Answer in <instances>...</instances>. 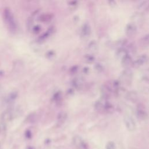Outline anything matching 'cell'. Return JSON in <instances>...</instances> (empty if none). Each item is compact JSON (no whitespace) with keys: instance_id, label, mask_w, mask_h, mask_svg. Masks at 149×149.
<instances>
[{"instance_id":"33","label":"cell","mask_w":149,"mask_h":149,"mask_svg":"<svg viewBox=\"0 0 149 149\" xmlns=\"http://www.w3.org/2000/svg\"><path fill=\"white\" fill-rule=\"evenodd\" d=\"M79 70V67L77 66H73L70 69V73L72 74H76Z\"/></svg>"},{"instance_id":"39","label":"cell","mask_w":149,"mask_h":149,"mask_svg":"<svg viewBox=\"0 0 149 149\" xmlns=\"http://www.w3.org/2000/svg\"><path fill=\"white\" fill-rule=\"evenodd\" d=\"M27 149H34V148L33 147H31V146H29V147H28L27 148Z\"/></svg>"},{"instance_id":"31","label":"cell","mask_w":149,"mask_h":149,"mask_svg":"<svg viewBox=\"0 0 149 149\" xmlns=\"http://www.w3.org/2000/svg\"><path fill=\"white\" fill-rule=\"evenodd\" d=\"M69 6L70 8L72 9H74L78 6V2L76 0H72L69 3Z\"/></svg>"},{"instance_id":"29","label":"cell","mask_w":149,"mask_h":149,"mask_svg":"<svg viewBox=\"0 0 149 149\" xmlns=\"http://www.w3.org/2000/svg\"><path fill=\"white\" fill-rule=\"evenodd\" d=\"M94 69L97 72L101 73L104 70V66L101 63H97L94 65Z\"/></svg>"},{"instance_id":"34","label":"cell","mask_w":149,"mask_h":149,"mask_svg":"<svg viewBox=\"0 0 149 149\" xmlns=\"http://www.w3.org/2000/svg\"><path fill=\"white\" fill-rule=\"evenodd\" d=\"M29 119H27L29 120V122H33L35 120H36V115L31 113V115H30L29 116Z\"/></svg>"},{"instance_id":"23","label":"cell","mask_w":149,"mask_h":149,"mask_svg":"<svg viewBox=\"0 0 149 149\" xmlns=\"http://www.w3.org/2000/svg\"><path fill=\"white\" fill-rule=\"evenodd\" d=\"M34 20L33 19V18L30 16L29 17L27 20V22H26V27L27 28V29L30 31L31 29H32V27H33V26L34 25Z\"/></svg>"},{"instance_id":"5","label":"cell","mask_w":149,"mask_h":149,"mask_svg":"<svg viewBox=\"0 0 149 149\" xmlns=\"http://www.w3.org/2000/svg\"><path fill=\"white\" fill-rule=\"evenodd\" d=\"M136 115L138 119L141 120H145L147 119L148 114L146 109L144 108V106L143 104H138L137 107Z\"/></svg>"},{"instance_id":"8","label":"cell","mask_w":149,"mask_h":149,"mask_svg":"<svg viewBox=\"0 0 149 149\" xmlns=\"http://www.w3.org/2000/svg\"><path fill=\"white\" fill-rule=\"evenodd\" d=\"M54 29L53 27H49L47 30V31H46L43 34H42L41 36H40L38 37V38L37 40V42L38 44H41V43L43 42L44 41H45L52 34V33L54 32Z\"/></svg>"},{"instance_id":"13","label":"cell","mask_w":149,"mask_h":149,"mask_svg":"<svg viewBox=\"0 0 149 149\" xmlns=\"http://www.w3.org/2000/svg\"><path fill=\"white\" fill-rule=\"evenodd\" d=\"M68 114L65 111H61L58 113L56 118L57 123L59 125H62L67 119Z\"/></svg>"},{"instance_id":"24","label":"cell","mask_w":149,"mask_h":149,"mask_svg":"<svg viewBox=\"0 0 149 149\" xmlns=\"http://www.w3.org/2000/svg\"><path fill=\"white\" fill-rule=\"evenodd\" d=\"M52 100L54 102L58 103L61 101V100H62V94L61 91H58L56 93H55L53 95L52 97Z\"/></svg>"},{"instance_id":"28","label":"cell","mask_w":149,"mask_h":149,"mask_svg":"<svg viewBox=\"0 0 149 149\" xmlns=\"http://www.w3.org/2000/svg\"><path fill=\"white\" fill-rule=\"evenodd\" d=\"M148 8V2L147 1H145L142 2L140 4H139L138 8L139 9L141 10H145L147 9Z\"/></svg>"},{"instance_id":"25","label":"cell","mask_w":149,"mask_h":149,"mask_svg":"<svg viewBox=\"0 0 149 149\" xmlns=\"http://www.w3.org/2000/svg\"><path fill=\"white\" fill-rule=\"evenodd\" d=\"M41 27L40 26V25L36 24L33 26L30 31H31L34 34H37L41 31Z\"/></svg>"},{"instance_id":"2","label":"cell","mask_w":149,"mask_h":149,"mask_svg":"<svg viewBox=\"0 0 149 149\" xmlns=\"http://www.w3.org/2000/svg\"><path fill=\"white\" fill-rule=\"evenodd\" d=\"M133 76V73L132 70L127 68L122 72L120 76V81L126 85H130L132 81Z\"/></svg>"},{"instance_id":"1","label":"cell","mask_w":149,"mask_h":149,"mask_svg":"<svg viewBox=\"0 0 149 149\" xmlns=\"http://www.w3.org/2000/svg\"><path fill=\"white\" fill-rule=\"evenodd\" d=\"M3 20L6 27L11 33H15L17 30V23L14 15L10 9L5 8L2 13Z\"/></svg>"},{"instance_id":"27","label":"cell","mask_w":149,"mask_h":149,"mask_svg":"<svg viewBox=\"0 0 149 149\" xmlns=\"http://www.w3.org/2000/svg\"><path fill=\"white\" fill-rule=\"evenodd\" d=\"M6 129V122L2 120L0 121V134H3Z\"/></svg>"},{"instance_id":"19","label":"cell","mask_w":149,"mask_h":149,"mask_svg":"<svg viewBox=\"0 0 149 149\" xmlns=\"http://www.w3.org/2000/svg\"><path fill=\"white\" fill-rule=\"evenodd\" d=\"M143 19V17L142 15L140 13H138V12H136V13H134L131 17V19L132 20V21L133 22V23H134V24L136 22H141Z\"/></svg>"},{"instance_id":"10","label":"cell","mask_w":149,"mask_h":149,"mask_svg":"<svg viewBox=\"0 0 149 149\" xmlns=\"http://www.w3.org/2000/svg\"><path fill=\"white\" fill-rule=\"evenodd\" d=\"M81 37L84 38H88L91 34V27L88 23H84L81 27Z\"/></svg>"},{"instance_id":"37","label":"cell","mask_w":149,"mask_h":149,"mask_svg":"<svg viewBox=\"0 0 149 149\" xmlns=\"http://www.w3.org/2000/svg\"><path fill=\"white\" fill-rule=\"evenodd\" d=\"M83 73H84L87 74V73L89 72V68H88V67H85V68H83Z\"/></svg>"},{"instance_id":"38","label":"cell","mask_w":149,"mask_h":149,"mask_svg":"<svg viewBox=\"0 0 149 149\" xmlns=\"http://www.w3.org/2000/svg\"><path fill=\"white\" fill-rule=\"evenodd\" d=\"M2 91V87L1 85H0V94L1 93Z\"/></svg>"},{"instance_id":"3","label":"cell","mask_w":149,"mask_h":149,"mask_svg":"<svg viewBox=\"0 0 149 149\" xmlns=\"http://www.w3.org/2000/svg\"><path fill=\"white\" fill-rule=\"evenodd\" d=\"M124 123L128 131L133 132L136 128V124L133 118L129 114H126L123 118Z\"/></svg>"},{"instance_id":"6","label":"cell","mask_w":149,"mask_h":149,"mask_svg":"<svg viewBox=\"0 0 149 149\" xmlns=\"http://www.w3.org/2000/svg\"><path fill=\"white\" fill-rule=\"evenodd\" d=\"M137 31V27L136 24L133 23H130L127 24L125 28V33L127 36L132 37L134 36Z\"/></svg>"},{"instance_id":"22","label":"cell","mask_w":149,"mask_h":149,"mask_svg":"<svg viewBox=\"0 0 149 149\" xmlns=\"http://www.w3.org/2000/svg\"><path fill=\"white\" fill-rule=\"evenodd\" d=\"M84 61L87 63H92L95 61V57L91 54H87L84 56Z\"/></svg>"},{"instance_id":"35","label":"cell","mask_w":149,"mask_h":149,"mask_svg":"<svg viewBox=\"0 0 149 149\" xmlns=\"http://www.w3.org/2000/svg\"><path fill=\"white\" fill-rule=\"evenodd\" d=\"M107 1H108V4L112 8H114L116 6V3L115 0H107Z\"/></svg>"},{"instance_id":"11","label":"cell","mask_w":149,"mask_h":149,"mask_svg":"<svg viewBox=\"0 0 149 149\" xmlns=\"http://www.w3.org/2000/svg\"><path fill=\"white\" fill-rule=\"evenodd\" d=\"M13 113L12 110L10 109H8L5 111H4L2 115H1V120H2L3 122H8L10 120L12 119V118H13Z\"/></svg>"},{"instance_id":"18","label":"cell","mask_w":149,"mask_h":149,"mask_svg":"<svg viewBox=\"0 0 149 149\" xmlns=\"http://www.w3.org/2000/svg\"><path fill=\"white\" fill-rule=\"evenodd\" d=\"M52 17H53L52 15H51V14L41 15L38 17V20H40L41 22H48L52 19Z\"/></svg>"},{"instance_id":"17","label":"cell","mask_w":149,"mask_h":149,"mask_svg":"<svg viewBox=\"0 0 149 149\" xmlns=\"http://www.w3.org/2000/svg\"><path fill=\"white\" fill-rule=\"evenodd\" d=\"M88 50L91 52H95L98 49V44L95 40L91 41L87 45Z\"/></svg>"},{"instance_id":"36","label":"cell","mask_w":149,"mask_h":149,"mask_svg":"<svg viewBox=\"0 0 149 149\" xmlns=\"http://www.w3.org/2000/svg\"><path fill=\"white\" fill-rule=\"evenodd\" d=\"M25 136L27 139H30L32 136V133H31V131L29 130H27L25 132Z\"/></svg>"},{"instance_id":"30","label":"cell","mask_w":149,"mask_h":149,"mask_svg":"<svg viewBox=\"0 0 149 149\" xmlns=\"http://www.w3.org/2000/svg\"><path fill=\"white\" fill-rule=\"evenodd\" d=\"M105 149H116V146L113 141H108L105 146Z\"/></svg>"},{"instance_id":"21","label":"cell","mask_w":149,"mask_h":149,"mask_svg":"<svg viewBox=\"0 0 149 149\" xmlns=\"http://www.w3.org/2000/svg\"><path fill=\"white\" fill-rule=\"evenodd\" d=\"M17 97V92L13 91L9 94L6 101L8 103H12L16 99Z\"/></svg>"},{"instance_id":"14","label":"cell","mask_w":149,"mask_h":149,"mask_svg":"<svg viewBox=\"0 0 149 149\" xmlns=\"http://www.w3.org/2000/svg\"><path fill=\"white\" fill-rule=\"evenodd\" d=\"M127 54H129L127 50L123 47H120L116 51L115 53V56L118 59L121 60L123 57H125Z\"/></svg>"},{"instance_id":"7","label":"cell","mask_w":149,"mask_h":149,"mask_svg":"<svg viewBox=\"0 0 149 149\" xmlns=\"http://www.w3.org/2000/svg\"><path fill=\"white\" fill-rule=\"evenodd\" d=\"M148 61V57L147 55L143 54L139 56L137 59L132 62V65L134 68H139V66H141L143 65H144L146 63H147Z\"/></svg>"},{"instance_id":"15","label":"cell","mask_w":149,"mask_h":149,"mask_svg":"<svg viewBox=\"0 0 149 149\" xmlns=\"http://www.w3.org/2000/svg\"><path fill=\"white\" fill-rule=\"evenodd\" d=\"M120 61H121L122 65L126 68L130 66L133 62L132 58L129 54H127L125 57H123Z\"/></svg>"},{"instance_id":"32","label":"cell","mask_w":149,"mask_h":149,"mask_svg":"<svg viewBox=\"0 0 149 149\" xmlns=\"http://www.w3.org/2000/svg\"><path fill=\"white\" fill-rule=\"evenodd\" d=\"M141 43L143 46H147L148 44V35L147 34L141 39Z\"/></svg>"},{"instance_id":"20","label":"cell","mask_w":149,"mask_h":149,"mask_svg":"<svg viewBox=\"0 0 149 149\" xmlns=\"http://www.w3.org/2000/svg\"><path fill=\"white\" fill-rule=\"evenodd\" d=\"M113 109H114L113 106L109 101H108V100H107L105 103L104 112L107 113H112Z\"/></svg>"},{"instance_id":"4","label":"cell","mask_w":149,"mask_h":149,"mask_svg":"<svg viewBox=\"0 0 149 149\" xmlns=\"http://www.w3.org/2000/svg\"><path fill=\"white\" fill-rule=\"evenodd\" d=\"M72 143L77 149H87L88 145L79 136L76 135L72 138Z\"/></svg>"},{"instance_id":"12","label":"cell","mask_w":149,"mask_h":149,"mask_svg":"<svg viewBox=\"0 0 149 149\" xmlns=\"http://www.w3.org/2000/svg\"><path fill=\"white\" fill-rule=\"evenodd\" d=\"M126 97L129 101L132 102H135L137 101L139 96L136 91L134 90H132L127 93V94H126Z\"/></svg>"},{"instance_id":"26","label":"cell","mask_w":149,"mask_h":149,"mask_svg":"<svg viewBox=\"0 0 149 149\" xmlns=\"http://www.w3.org/2000/svg\"><path fill=\"white\" fill-rule=\"evenodd\" d=\"M55 56V52L53 50H49L45 54V57L48 59H52Z\"/></svg>"},{"instance_id":"40","label":"cell","mask_w":149,"mask_h":149,"mask_svg":"<svg viewBox=\"0 0 149 149\" xmlns=\"http://www.w3.org/2000/svg\"><path fill=\"white\" fill-rule=\"evenodd\" d=\"M133 1H136V0H133Z\"/></svg>"},{"instance_id":"9","label":"cell","mask_w":149,"mask_h":149,"mask_svg":"<svg viewBox=\"0 0 149 149\" xmlns=\"http://www.w3.org/2000/svg\"><path fill=\"white\" fill-rule=\"evenodd\" d=\"M84 80L81 77H76L74 78L72 81V86L76 89L80 90L83 87Z\"/></svg>"},{"instance_id":"16","label":"cell","mask_w":149,"mask_h":149,"mask_svg":"<svg viewBox=\"0 0 149 149\" xmlns=\"http://www.w3.org/2000/svg\"><path fill=\"white\" fill-rule=\"evenodd\" d=\"M106 101L107 100L103 99L97 101L94 104L95 109L98 112H104V107Z\"/></svg>"}]
</instances>
